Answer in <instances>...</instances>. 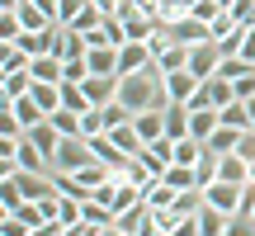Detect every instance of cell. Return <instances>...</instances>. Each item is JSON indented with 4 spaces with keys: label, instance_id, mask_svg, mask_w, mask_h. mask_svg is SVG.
Instances as JSON below:
<instances>
[{
    "label": "cell",
    "instance_id": "1",
    "mask_svg": "<svg viewBox=\"0 0 255 236\" xmlns=\"http://www.w3.org/2000/svg\"><path fill=\"white\" fill-rule=\"evenodd\" d=\"M119 100L128 104L132 114H142V109H165V76H161V66H146V71H137V76H119Z\"/></svg>",
    "mask_w": 255,
    "mask_h": 236
},
{
    "label": "cell",
    "instance_id": "2",
    "mask_svg": "<svg viewBox=\"0 0 255 236\" xmlns=\"http://www.w3.org/2000/svg\"><path fill=\"white\" fill-rule=\"evenodd\" d=\"M90 161H95L90 137H62V146H57V156H52V170L57 175H76V170H85Z\"/></svg>",
    "mask_w": 255,
    "mask_h": 236
},
{
    "label": "cell",
    "instance_id": "3",
    "mask_svg": "<svg viewBox=\"0 0 255 236\" xmlns=\"http://www.w3.org/2000/svg\"><path fill=\"white\" fill-rule=\"evenodd\" d=\"M241 199H246V184L213 180L208 189H203V203H213V208H218V213H227V218H237V213H241Z\"/></svg>",
    "mask_w": 255,
    "mask_h": 236
},
{
    "label": "cell",
    "instance_id": "4",
    "mask_svg": "<svg viewBox=\"0 0 255 236\" xmlns=\"http://www.w3.org/2000/svg\"><path fill=\"white\" fill-rule=\"evenodd\" d=\"M114 227H119V232H128V236H151V232H156V208L142 199V203H132V208H128L123 218L114 222Z\"/></svg>",
    "mask_w": 255,
    "mask_h": 236
},
{
    "label": "cell",
    "instance_id": "5",
    "mask_svg": "<svg viewBox=\"0 0 255 236\" xmlns=\"http://www.w3.org/2000/svg\"><path fill=\"white\" fill-rule=\"evenodd\" d=\"M170 38H175V43H184V47L213 43V24H203V19H194V14H180L170 24Z\"/></svg>",
    "mask_w": 255,
    "mask_h": 236
},
{
    "label": "cell",
    "instance_id": "6",
    "mask_svg": "<svg viewBox=\"0 0 255 236\" xmlns=\"http://www.w3.org/2000/svg\"><path fill=\"white\" fill-rule=\"evenodd\" d=\"M199 85L203 81L189 71V66H184V71H170V76H165V100H170V104H189L194 95H199Z\"/></svg>",
    "mask_w": 255,
    "mask_h": 236
},
{
    "label": "cell",
    "instance_id": "7",
    "mask_svg": "<svg viewBox=\"0 0 255 236\" xmlns=\"http://www.w3.org/2000/svg\"><path fill=\"white\" fill-rule=\"evenodd\" d=\"M218 66H222V52H218V43H199V47H189V71L199 76V81L218 76Z\"/></svg>",
    "mask_w": 255,
    "mask_h": 236
},
{
    "label": "cell",
    "instance_id": "8",
    "mask_svg": "<svg viewBox=\"0 0 255 236\" xmlns=\"http://www.w3.org/2000/svg\"><path fill=\"white\" fill-rule=\"evenodd\" d=\"M156 57H151V47L146 43H123L119 47V76H137V71H146Z\"/></svg>",
    "mask_w": 255,
    "mask_h": 236
},
{
    "label": "cell",
    "instance_id": "9",
    "mask_svg": "<svg viewBox=\"0 0 255 236\" xmlns=\"http://www.w3.org/2000/svg\"><path fill=\"white\" fill-rule=\"evenodd\" d=\"M81 85H85V95H90L95 109H104V104L119 100V76H90V81H81Z\"/></svg>",
    "mask_w": 255,
    "mask_h": 236
},
{
    "label": "cell",
    "instance_id": "10",
    "mask_svg": "<svg viewBox=\"0 0 255 236\" xmlns=\"http://www.w3.org/2000/svg\"><path fill=\"white\" fill-rule=\"evenodd\" d=\"M119 19H123V28H128V43H146V38L156 33V24H151V19H146L142 9L132 5V0H128V9H123Z\"/></svg>",
    "mask_w": 255,
    "mask_h": 236
},
{
    "label": "cell",
    "instance_id": "11",
    "mask_svg": "<svg viewBox=\"0 0 255 236\" xmlns=\"http://www.w3.org/2000/svg\"><path fill=\"white\" fill-rule=\"evenodd\" d=\"M218 180H227V184H251V161H246V156H237V151L218 156Z\"/></svg>",
    "mask_w": 255,
    "mask_h": 236
},
{
    "label": "cell",
    "instance_id": "12",
    "mask_svg": "<svg viewBox=\"0 0 255 236\" xmlns=\"http://www.w3.org/2000/svg\"><path fill=\"white\" fill-rule=\"evenodd\" d=\"M90 151H95V161H104V165H109V170H123V165L132 161V156H123L119 146H114V137H109V132L90 137Z\"/></svg>",
    "mask_w": 255,
    "mask_h": 236
},
{
    "label": "cell",
    "instance_id": "13",
    "mask_svg": "<svg viewBox=\"0 0 255 236\" xmlns=\"http://www.w3.org/2000/svg\"><path fill=\"white\" fill-rule=\"evenodd\" d=\"M132 127L142 132V142L165 137V109H142V114H132Z\"/></svg>",
    "mask_w": 255,
    "mask_h": 236
},
{
    "label": "cell",
    "instance_id": "14",
    "mask_svg": "<svg viewBox=\"0 0 255 236\" xmlns=\"http://www.w3.org/2000/svg\"><path fill=\"white\" fill-rule=\"evenodd\" d=\"M14 161H19V170H33V175H43V170H52V161H47V156L38 151L33 142H28V132H24V142L14 146Z\"/></svg>",
    "mask_w": 255,
    "mask_h": 236
},
{
    "label": "cell",
    "instance_id": "15",
    "mask_svg": "<svg viewBox=\"0 0 255 236\" xmlns=\"http://www.w3.org/2000/svg\"><path fill=\"white\" fill-rule=\"evenodd\" d=\"M5 104H9V114L24 123V132H28V127H38V123H47V114L38 109V100H33V95H24V100H5Z\"/></svg>",
    "mask_w": 255,
    "mask_h": 236
},
{
    "label": "cell",
    "instance_id": "16",
    "mask_svg": "<svg viewBox=\"0 0 255 236\" xmlns=\"http://www.w3.org/2000/svg\"><path fill=\"white\" fill-rule=\"evenodd\" d=\"M28 142H33L38 151H43L47 161H52V156H57V146H62V132H57V127H52V118H47V123L28 127Z\"/></svg>",
    "mask_w": 255,
    "mask_h": 236
},
{
    "label": "cell",
    "instance_id": "17",
    "mask_svg": "<svg viewBox=\"0 0 255 236\" xmlns=\"http://www.w3.org/2000/svg\"><path fill=\"white\" fill-rule=\"evenodd\" d=\"M85 62H90V76H119V47H90Z\"/></svg>",
    "mask_w": 255,
    "mask_h": 236
},
{
    "label": "cell",
    "instance_id": "18",
    "mask_svg": "<svg viewBox=\"0 0 255 236\" xmlns=\"http://www.w3.org/2000/svg\"><path fill=\"white\" fill-rule=\"evenodd\" d=\"M165 137L170 142L189 137V104H165Z\"/></svg>",
    "mask_w": 255,
    "mask_h": 236
},
{
    "label": "cell",
    "instance_id": "19",
    "mask_svg": "<svg viewBox=\"0 0 255 236\" xmlns=\"http://www.w3.org/2000/svg\"><path fill=\"white\" fill-rule=\"evenodd\" d=\"M28 95L38 100V109H43L47 118L62 109V85H52V81H33V90H28Z\"/></svg>",
    "mask_w": 255,
    "mask_h": 236
},
{
    "label": "cell",
    "instance_id": "20",
    "mask_svg": "<svg viewBox=\"0 0 255 236\" xmlns=\"http://www.w3.org/2000/svg\"><path fill=\"white\" fill-rule=\"evenodd\" d=\"M213 132H218V109H189V137L208 142Z\"/></svg>",
    "mask_w": 255,
    "mask_h": 236
},
{
    "label": "cell",
    "instance_id": "21",
    "mask_svg": "<svg viewBox=\"0 0 255 236\" xmlns=\"http://www.w3.org/2000/svg\"><path fill=\"white\" fill-rule=\"evenodd\" d=\"M142 199H146V203H151V208H156V213H161V208H175V199H180V194H175V189H170V184H165V180H161V175H156V180H151V184H146V189H142Z\"/></svg>",
    "mask_w": 255,
    "mask_h": 236
},
{
    "label": "cell",
    "instance_id": "22",
    "mask_svg": "<svg viewBox=\"0 0 255 236\" xmlns=\"http://www.w3.org/2000/svg\"><path fill=\"white\" fill-rule=\"evenodd\" d=\"M109 137H114V146H119L123 156H142V146H146V142H142V132H137L132 123H123V127H114Z\"/></svg>",
    "mask_w": 255,
    "mask_h": 236
},
{
    "label": "cell",
    "instance_id": "23",
    "mask_svg": "<svg viewBox=\"0 0 255 236\" xmlns=\"http://www.w3.org/2000/svg\"><path fill=\"white\" fill-rule=\"evenodd\" d=\"M161 180L170 184L175 194H184V189H199V170H194V165H170V170H165Z\"/></svg>",
    "mask_w": 255,
    "mask_h": 236
},
{
    "label": "cell",
    "instance_id": "24",
    "mask_svg": "<svg viewBox=\"0 0 255 236\" xmlns=\"http://www.w3.org/2000/svg\"><path fill=\"white\" fill-rule=\"evenodd\" d=\"M104 19H109V14H104V9L95 5V0H85V9H81V14H76V19H71L66 28H76V33H95V28H100Z\"/></svg>",
    "mask_w": 255,
    "mask_h": 236
},
{
    "label": "cell",
    "instance_id": "25",
    "mask_svg": "<svg viewBox=\"0 0 255 236\" xmlns=\"http://www.w3.org/2000/svg\"><path fill=\"white\" fill-rule=\"evenodd\" d=\"M156 66H161V76H170V71H184V66H189V47H184V43H170L161 57H156Z\"/></svg>",
    "mask_w": 255,
    "mask_h": 236
},
{
    "label": "cell",
    "instance_id": "26",
    "mask_svg": "<svg viewBox=\"0 0 255 236\" xmlns=\"http://www.w3.org/2000/svg\"><path fill=\"white\" fill-rule=\"evenodd\" d=\"M62 109H71V114H90V109H95V104H90V95H85V85L62 81Z\"/></svg>",
    "mask_w": 255,
    "mask_h": 236
},
{
    "label": "cell",
    "instance_id": "27",
    "mask_svg": "<svg viewBox=\"0 0 255 236\" xmlns=\"http://www.w3.org/2000/svg\"><path fill=\"white\" fill-rule=\"evenodd\" d=\"M237 146H241V127H227V123H218V132L208 137V151L227 156V151H237Z\"/></svg>",
    "mask_w": 255,
    "mask_h": 236
},
{
    "label": "cell",
    "instance_id": "28",
    "mask_svg": "<svg viewBox=\"0 0 255 236\" xmlns=\"http://www.w3.org/2000/svg\"><path fill=\"white\" fill-rule=\"evenodd\" d=\"M28 90H33V76H28V71H14V76H0V95H5V100H24Z\"/></svg>",
    "mask_w": 255,
    "mask_h": 236
},
{
    "label": "cell",
    "instance_id": "29",
    "mask_svg": "<svg viewBox=\"0 0 255 236\" xmlns=\"http://www.w3.org/2000/svg\"><path fill=\"white\" fill-rule=\"evenodd\" d=\"M199 232L203 236H222V232H227V213H218L213 203H203V208H199Z\"/></svg>",
    "mask_w": 255,
    "mask_h": 236
},
{
    "label": "cell",
    "instance_id": "30",
    "mask_svg": "<svg viewBox=\"0 0 255 236\" xmlns=\"http://www.w3.org/2000/svg\"><path fill=\"white\" fill-rule=\"evenodd\" d=\"M28 62H33V57H28L24 47H0V76H14V71H28Z\"/></svg>",
    "mask_w": 255,
    "mask_h": 236
},
{
    "label": "cell",
    "instance_id": "31",
    "mask_svg": "<svg viewBox=\"0 0 255 236\" xmlns=\"http://www.w3.org/2000/svg\"><path fill=\"white\" fill-rule=\"evenodd\" d=\"M52 127H57L62 137H85V132H81V114H71V109H57V114H52Z\"/></svg>",
    "mask_w": 255,
    "mask_h": 236
},
{
    "label": "cell",
    "instance_id": "32",
    "mask_svg": "<svg viewBox=\"0 0 255 236\" xmlns=\"http://www.w3.org/2000/svg\"><path fill=\"white\" fill-rule=\"evenodd\" d=\"M104 127H109V132H114V127H123V123H132V109H128V104L123 100H114V104H104Z\"/></svg>",
    "mask_w": 255,
    "mask_h": 236
},
{
    "label": "cell",
    "instance_id": "33",
    "mask_svg": "<svg viewBox=\"0 0 255 236\" xmlns=\"http://www.w3.org/2000/svg\"><path fill=\"white\" fill-rule=\"evenodd\" d=\"M246 71H255L246 57H222V66H218V76H222V81H241Z\"/></svg>",
    "mask_w": 255,
    "mask_h": 236
},
{
    "label": "cell",
    "instance_id": "34",
    "mask_svg": "<svg viewBox=\"0 0 255 236\" xmlns=\"http://www.w3.org/2000/svg\"><path fill=\"white\" fill-rule=\"evenodd\" d=\"M222 236H255V218H246V213L227 218V232H222Z\"/></svg>",
    "mask_w": 255,
    "mask_h": 236
},
{
    "label": "cell",
    "instance_id": "35",
    "mask_svg": "<svg viewBox=\"0 0 255 236\" xmlns=\"http://www.w3.org/2000/svg\"><path fill=\"white\" fill-rule=\"evenodd\" d=\"M81 132H85V137H100V132H109V127H104V114H100V109L81 114Z\"/></svg>",
    "mask_w": 255,
    "mask_h": 236
},
{
    "label": "cell",
    "instance_id": "36",
    "mask_svg": "<svg viewBox=\"0 0 255 236\" xmlns=\"http://www.w3.org/2000/svg\"><path fill=\"white\" fill-rule=\"evenodd\" d=\"M0 236H33V227H28V222H19L14 213H5V218H0Z\"/></svg>",
    "mask_w": 255,
    "mask_h": 236
},
{
    "label": "cell",
    "instance_id": "37",
    "mask_svg": "<svg viewBox=\"0 0 255 236\" xmlns=\"http://www.w3.org/2000/svg\"><path fill=\"white\" fill-rule=\"evenodd\" d=\"M81 9H85V0H62V9H57V24H71Z\"/></svg>",
    "mask_w": 255,
    "mask_h": 236
},
{
    "label": "cell",
    "instance_id": "38",
    "mask_svg": "<svg viewBox=\"0 0 255 236\" xmlns=\"http://www.w3.org/2000/svg\"><path fill=\"white\" fill-rule=\"evenodd\" d=\"M175 236H203V232H199V213H184L180 227H175Z\"/></svg>",
    "mask_w": 255,
    "mask_h": 236
},
{
    "label": "cell",
    "instance_id": "39",
    "mask_svg": "<svg viewBox=\"0 0 255 236\" xmlns=\"http://www.w3.org/2000/svg\"><path fill=\"white\" fill-rule=\"evenodd\" d=\"M237 57H246V62L255 66V28H246V38H241V52Z\"/></svg>",
    "mask_w": 255,
    "mask_h": 236
},
{
    "label": "cell",
    "instance_id": "40",
    "mask_svg": "<svg viewBox=\"0 0 255 236\" xmlns=\"http://www.w3.org/2000/svg\"><path fill=\"white\" fill-rule=\"evenodd\" d=\"M241 213H246V218H255V184H246V199H241Z\"/></svg>",
    "mask_w": 255,
    "mask_h": 236
},
{
    "label": "cell",
    "instance_id": "41",
    "mask_svg": "<svg viewBox=\"0 0 255 236\" xmlns=\"http://www.w3.org/2000/svg\"><path fill=\"white\" fill-rule=\"evenodd\" d=\"M33 5H38V9H47V14L57 19V9H62V0H33Z\"/></svg>",
    "mask_w": 255,
    "mask_h": 236
},
{
    "label": "cell",
    "instance_id": "42",
    "mask_svg": "<svg viewBox=\"0 0 255 236\" xmlns=\"http://www.w3.org/2000/svg\"><path fill=\"white\" fill-rule=\"evenodd\" d=\"M100 236H128V232H119V227H109V232H100Z\"/></svg>",
    "mask_w": 255,
    "mask_h": 236
},
{
    "label": "cell",
    "instance_id": "43",
    "mask_svg": "<svg viewBox=\"0 0 255 236\" xmlns=\"http://www.w3.org/2000/svg\"><path fill=\"white\" fill-rule=\"evenodd\" d=\"M251 184H255V161H251Z\"/></svg>",
    "mask_w": 255,
    "mask_h": 236
},
{
    "label": "cell",
    "instance_id": "44",
    "mask_svg": "<svg viewBox=\"0 0 255 236\" xmlns=\"http://www.w3.org/2000/svg\"><path fill=\"white\" fill-rule=\"evenodd\" d=\"M33 236H47V232H33Z\"/></svg>",
    "mask_w": 255,
    "mask_h": 236
}]
</instances>
